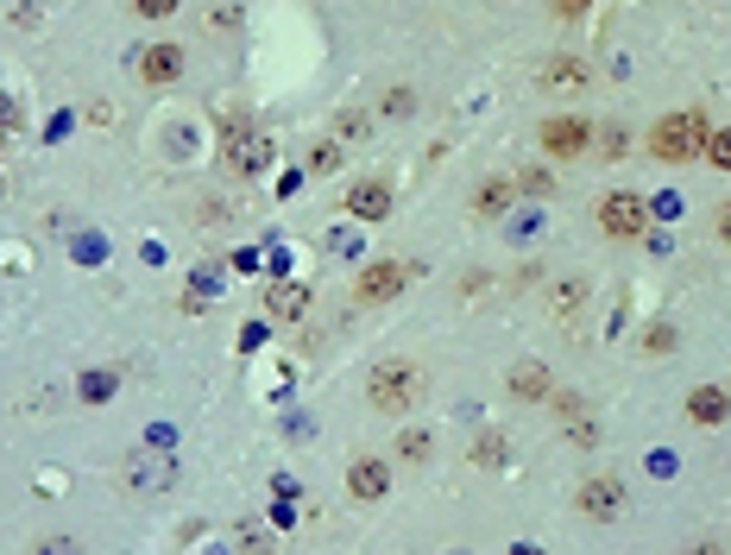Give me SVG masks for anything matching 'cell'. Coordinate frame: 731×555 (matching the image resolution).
Returning <instances> with one entry per match:
<instances>
[{"label": "cell", "instance_id": "obj_14", "mask_svg": "<svg viewBox=\"0 0 731 555\" xmlns=\"http://www.w3.org/2000/svg\"><path fill=\"white\" fill-rule=\"evenodd\" d=\"M127 480H133V493H158V486H171V461L133 455V461H127Z\"/></svg>", "mask_w": 731, "mask_h": 555}, {"label": "cell", "instance_id": "obj_20", "mask_svg": "<svg viewBox=\"0 0 731 555\" xmlns=\"http://www.w3.org/2000/svg\"><path fill=\"white\" fill-rule=\"evenodd\" d=\"M32 555H82V543H77V536H44Z\"/></svg>", "mask_w": 731, "mask_h": 555}, {"label": "cell", "instance_id": "obj_28", "mask_svg": "<svg viewBox=\"0 0 731 555\" xmlns=\"http://www.w3.org/2000/svg\"><path fill=\"white\" fill-rule=\"evenodd\" d=\"M555 7H561V13H580V7H587V0H555Z\"/></svg>", "mask_w": 731, "mask_h": 555}, {"label": "cell", "instance_id": "obj_9", "mask_svg": "<svg viewBox=\"0 0 731 555\" xmlns=\"http://www.w3.org/2000/svg\"><path fill=\"white\" fill-rule=\"evenodd\" d=\"M303 310H309V284H297V278H284V284H271V291H266V316L297 322Z\"/></svg>", "mask_w": 731, "mask_h": 555}, {"label": "cell", "instance_id": "obj_1", "mask_svg": "<svg viewBox=\"0 0 731 555\" xmlns=\"http://www.w3.org/2000/svg\"><path fill=\"white\" fill-rule=\"evenodd\" d=\"M707 139H712L707 114L681 108V114H662V120H655L650 152H655V159H669V164H688V159H700V152H707Z\"/></svg>", "mask_w": 731, "mask_h": 555}, {"label": "cell", "instance_id": "obj_29", "mask_svg": "<svg viewBox=\"0 0 731 555\" xmlns=\"http://www.w3.org/2000/svg\"><path fill=\"white\" fill-rule=\"evenodd\" d=\"M511 555H537V549H511Z\"/></svg>", "mask_w": 731, "mask_h": 555}, {"label": "cell", "instance_id": "obj_6", "mask_svg": "<svg viewBox=\"0 0 731 555\" xmlns=\"http://www.w3.org/2000/svg\"><path fill=\"white\" fill-rule=\"evenodd\" d=\"M542 145L555 152V159H574V152H587L593 145V127L574 114H555V120H542Z\"/></svg>", "mask_w": 731, "mask_h": 555}, {"label": "cell", "instance_id": "obj_22", "mask_svg": "<svg viewBox=\"0 0 731 555\" xmlns=\"http://www.w3.org/2000/svg\"><path fill=\"white\" fill-rule=\"evenodd\" d=\"M133 13H146V20H171L177 0H133Z\"/></svg>", "mask_w": 731, "mask_h": 555}, {"label": "cell", "instance_id": "obj_4", "mask_svg": "<svg viewBox=\"0 0 731 555\" xmlns=\"http://www.w3.org/2000/svg\"><path fill=\"white\" fill-rule=\"evenodd\" d=\"M643 215H650V209H643V196H631V190H612V196L599 202V228L612 240H637L643 234Z\"/></svg>", "mask_w": 731, "mask_h": 555}, {"label": "cell", "instance_id": "obj_10", "mask_svg": "<svg viewBox=\"0 0 731 555\" xmlns=\"http://www.w3.org/2000/svg\"><path fill=\"white\" fill-rule=\"evenodd\" d=\"M385 486H391L385 461H353V467H347V493L353 498H385Z\"/></svg>", "mask_w": 731, "mask_h": 555}, {"label": "cell", "instance_id": "obj_19", "mask_svg": "<svg viewBox=\"0 0 731 555\" xmlns=\"http://www.w3.org/2000/svg\"><path fill=\"white\" fill-rule=\"evenodd\" d=\"M580 297H587V284H580V278H568V284H555V297H549V303H555V310H574Z\"/></svg>", "mask_w": 731, "mask_h": 555}, {"label": "cell", "instance_id": "obj_15", "mask_svg": "<svg viewBox=\"0 0 731 555\" xmlns=\"http://www.w3.org/2000/svg\"><path fill=\"white\" fill-rule=\"evenodd\" d=\"M511 196H518V183H511V178H492L480 196H473V209H480V215H504V202H511Z\"/></svg>", "mask_w": 731, "mask_h": 555}, {"label": "cell", "instance_id": "obj_11", "mask_svg": "<svg viewBox=\"0 0 731 555\" xmlns=\"http://www.w3.org/2000/svg\"><path fill=\"white\" fill-rule=\"evenodd\" d=\"M504 385H511L518 397H549V392H555V385H549V366H542V360H518V366L504 373Z\"/></svg>", "mask_w": 731, "mask_h": 555}, {"label": "cell", "instance_id": "obj_2", "mask_svg": "<svg viewBox=\"0 0 731 555\" xmlns=\"http://www.w3.org/2000/svg\"><path fill=\"white\" fill-rule=\"evenodd\" d=\"M366 397H372V411L404 416V411H417V397H423V373H417L410 360H385V366H372V379H366Z\"/></svg>", "mask_w": 731, "mask_h": 555}, {"label": "cell", "instance_id": "obj_27", "mask_svg": "<svg viewBox=\"0 0 731 555\" xmlns=\"http://www.w3.org/2000/svg\"><path fill=\"white\" fill-rule=\"evenodd\" d=\"M712 228H719V240H725V246H731V202H725V209H719V221H712Z\"/></svg>", "mask_w": 731, "mask_h": 555}, {"label": "cell", "instance_id": "obj_16", "mask_svg": "<svg viewBox=\"0 0 731 555\" xmlns=\"http://www.w3.org/2000/svg\"><path fill=\"white\" fill-rule=\"evenodd\" d=\"M542 82H549V89H580V82H587V63H574V58H555Z\"/></svg>", "mask_w": 731, "mask_h": 555}, {"label": "cell", "instance_id": "obj_24", "mask_svg": "<svg viewBox=\"0 0 731 555\" xmlns=\"http://www.w3.org/2000/svg\"><path fill=\"white\" fill-rule=\"evenodd\" d=\"M114 392V379L108 373H82V397H108Z\"/></svg>", "mask_w": 731, "mask_h": 555}, {"label": "cell", "instance_id": "obj_7", "mask_svg": "<svg viewBox=\"0 0 731 555\" xmlns=\"http://www.w3.org/2000/svg\"><path fill=\"white\" fill-rule=\"evenodd\" d=\"M580 512L599 517V524H605V517H618V512H624V486H618L612 474H593L587 486H580Z\"/></svg>", "mask_w": 731, "mask_h": 555}, {"label": "cell", "instance_id": "obj_25", "mask_svg": "<svg viewBox=\"0 0 731 555\" xmlns=\"http://www.w3.org/2000/svg\"><path fill=\"white\" fill-rule=\"evenodd\" d=\"M410 108H417V95H410V89H391V95H385V114H410Z\"/></svg>", "mask_w": 731, "mask_h": 555}, {"label": "cell", "instance_id": "obj_12", "mask_svg": "<svg viewBox=\"0 0 731 555\" xmlns=\"http://www.w3.org/2000/svg\"><path fill=\"white\" fill-rule=\"evenodd\" d=\"M347 209H353L360 221H379V215L391 209V190H385V183L366 178V183H353V190H347Z\"/></svg>", "mask_w": 731, "mask_h": 555}, {"label": "cell", "instance_id": "obj_5", "mask_svg": "<svg viewBox=\"0 0 731 555\" xmlns=\"http://www.w3.org/2000/svg\"><path fill=\"white\" fill-rule=\"evenodd\" d=\"M410 278H417L410 265H398V259H385V265H366V278L353 284V291H360V303H391V297H398V291L410 284Z\"/></svg>", "mask_w": 731, "mask_h": 555}, {"label": "cell", "instance_id": "obj_30", "mask_svg": "<svg viewBox=\"0 0 731 555\" xmlns=\"http://www.w3.org/2000/svg\"><path fill=\"white\" fill-rule=\"evenodd\" d=\"M0 139H7V133H0Z\"/></svg>", "mask_w": 731, "mask_h": 555}, {"label": "cell", "instance_id": "obj_17", "mask_svg": "<svg viewBox=\"0 0 731 555\" xmlns=\"http://www.w3.org/2000/svg\"><path fill=\"white\" fill-rule=\"evenodd\" d=\"M707 159L719 164V171H731V127H719V133L707 139Z\"/></svg>", "mask_w": 731, "mask_h": 555}, {"label": "cell", "instance_id": "obj_23", "mask_svg": "<svg viewBox=\"0 0 731 555\" xmlns=\"http://www.w3.org/2000/svg\"><path fill=\"white\" fill-rule=\"evenodd\" d=\"M398 448H404L410 461H423V455H429V436H423V430H404V436H398Z\"/></svg>", "mask_w": 731, "mask_h": 555}, {"label": "cell", "instance_id": "obj_21", "mask_svg": "<svg viewBox=\"0 0 731 555\" xmlns=\"http://www.w3.org/2000/svg\"><path fill=\"white\" fill-rule=\"evenodd\" d=\"M511 183H518L523 196H549V178H542V171H518Z\"/></svg>", "mask_w": 731, "mask_h": 555}, {"label": "cell", "instance_id": "obj_3", "mask_svg": "<svg viewBox=\"0 0 731 555\" xmlns=\"http://www.w3.org/2000/svg\"><path fill=\"white\" fill-rule=\"evenodd\" d=\"M221 164H228L233 178H266V164H271L266 127H252V120H228V127H221Z\"/></svg>", "mask_w": 731, "mask_h": 555}, {"label": "cell", "instance_id": "obj_13", "mask_svg": "<svg viewBox=\"0 0 731 555\" xmlns=\"http://www.w3.org/2000/svg\"><path fill=\"white\" fill-rule=\"evenodd\" d=\"M688 416H693V423H707V430H719V423L731 416V397L712 392V385H700V392L688 397Z\"/></svg>", "mask_w": 731, "mask_h": 555}, {"label": "cell", "instance_id": "obj_26", "mask_svg": "<svg viewBox=\"0 0 731 555\" xmlns=\"http://www.w3.org/2000/svg\"><path fill=\"white\" fill-rule=\"evenodd\" d=\"M341 159V152H334V145H316V152H309V171H328V164Z\"/></svg>", "mask_w": 731, "mask_h": 555}, {"label": "cell", "instance_id": "obj_8", "mask_svg": "<svg viewBox=\"0 0 731 555\" xmlns=\"http://www.w3.org/2000/svg\"><path fill=\"white\" fill-rule=\"evenodd\" d=\"M139 77L146 82H177L183 77V51H177V44H146V51H139Z\"/></svg>", "mask_w": 731, "mask_h": 555}, {"label": "cell", "instance_id": "obj_18", "mask_svg": "<svg viewBox=\"0 0 731 555\" xmlns=\"http://www.w3.org/2000/svg\"><path fill=\"white\" fill-rule=\"evenodd\" d=\"M26 127V114H20V101L7 95V89H0V133H20Z\"/></svg>", "mask_w": 731, "mask_h": 555}]
</instances>
